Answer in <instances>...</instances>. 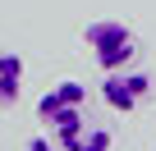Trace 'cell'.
I'll list each match as a JSON object with an SVG mask.
<instances>
[{
	"label": "cell",
	"instance_id": "1",
	"mask_svg": "<svg viewBox=\"0 0 156 151\" xmlns=\"http://www.w3.org/2000/svg\"><path fill=\"white\" fill-rule=\"evenodd\" d=\"M83 41H87L92 60L101 64V73L129 69L133 55H138V37H133L119 19H97V23H87V28H83Z\"/></svg>",
	"mask_w": 156,
	"mask_h": 151
},
{
	"label": "cell",
	"instance_id": "2",
	"mask_svg": "<svg viewBox=\"0 0 156 151\" xmlns=\"http://www.w3.org/2000/svg\"><path fill=\"white\" fill-rule=\"evenodd\" d=\"M83 105H87V87L73 83V78H64V83H55V87L37 101V119L51 124L55 137H69L78 124H87V119H83Z\"/></svg>",
	"mask_w": 156,
	"mask_h": 151
},
{
	"label": "cell",
	"instance_id": "3",
	"mask_svg": "<svg viewBox=\"0 0 156 151\" xmlns=\"http://www.w3.org/2000/svg\"><path fill=\"white\" fill-rule=\"evenodd\" d=\"M147 96H151V78L138 73V69H110L101 78V101L119 115H133Z\"/></svg>",
	"mask_w": 156,
	"mask_h": 151
},
{
	"label": "cell",
	"instance_id": "4",
	"mask_svg": "<svg viewBox=\"0 0 156 151\" xmlns=\"http://www.w3.org/2000/svg\"><path fill=\"white\" fill-rule=\"evenodd\" d=\"M60 151H110V128L101 124H78L69 137H60Z\"/></svg>",
	"mask_w": 156,
	"mask_h": 151
},
{
	"label": "cell",
	"instance_id": "5",
	"mask_svg": "<svg viewBox=\"0 0 156 151\" xmlns=\"http://www.w3.org/2000/svg\"><path fill=\"white\" fill-rule=\"evenodd\" d=\"M23 92V60L14 50H0V110H9Z\"/></svg>",
	"mask_w": 156,
	"mask_h": 151
},
{
	"label": "cell",
	"instance_id": "6",
	"mask_svg": "<svg viewBox=\"0 0 156 151\" xmlns=\"http://www.w3.org/2000/svg\"><path fill=\"white\" fill-rule=\"evenodd\" d=\"M23 151H55V146H51V137H32V142H28Z\"/></svg>",
	"mask_w": 156,
	"mask_h": 151
}]
</instances>
